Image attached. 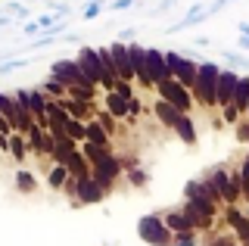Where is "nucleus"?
I'll return each instance as SVG.
<instances>
[{
    "label": "nucleus",
    "instance_id": "1",
    "mask_svg": "<svg viewBox=\"0 0 249 246\" xmlns=\"http://www.w3.org/2000/svg\"><path fill=\"white\" fill-rule=\"evenodd\" d=\"M218 72L221 66L218 63H196V78H193V88H190V97L193 103L199 106H215V81H218Z\"/></svg>",
    "mask_w": 249,
    "mask_h": 246
},
{
    "label": "nucleus",
    "instance_id": "2",
    "mask_svg": "<svg viewBox=\"0 0 249 246\" xmlns=\"http://www.w3.org/2000/svg\"><path fill=\"white\" fill-rule=\"evenodd\" d=\"M137 237L150 246H168L171 243V234L165 230L159 215H143V218L137 221Z\"/></svg>",
    "mask_w": 249,
    "mask_h": 246
},
{
    "label": "nucleus",
    "instance_id": "3",
    "mask_svg": "<svg viewBox=\"0 0 249 246\" xmlns=\"http://www.w3.org/2000/svg\"><path fill=\"white\" fill-rule=\"evenodd\" d=\"M156 90H159V100H165V103H171L178 112H190V106H193V97H190V90L181 88L175 78H165V81H159L156 84Z\"/></svg>",
    "mask_w": 249,
    "mask_h": 246
},
{
    "label": "nucleus",
    "instance_id": "4",
    "mask_svg": "<svg viewBox=\"0 0 249 246\" xmlns=\"http://www.w3.org/2000/svg\"><path fill=\"white\" fill-rule=\"evenodd\" d=\"M50 78H56L62 88H75V84L93 88V84L81 75V69L75 66V59H56V63H50Z\"/></svg>",
    "mask_w": 249,
    "mask_h": 246
},
{
    "label": "nucleus",
    "instance_id": "5",
    "mask_svg": "<svg viewBox=\"0 0 249 246\" xmlns=\"http://www.w3.org/2000/svg\"><path fill=\"white\" fill-rule=\"evenodd\" d=\"M119 175H122V165H119V159H115L112 153H106V156L100 159V162H93V165H90V178L97 181L103 190L112 187V181L119 178Z\"/></svg>",
    "mask_w": 249,
    "mask_h": 246
},
{
    "label": "nucleus",
    "instance_id": "6",
    "mask_svg": "<svg viewBox=\"0 0 249 246\" xmlns=\"http://www.w3.org/2000/svg\"><path fill=\"white\" fill-rule=\"evenodd\" d=\"M143 69H146V78L156 88L159 81L168 78V69H165V50L159 47H143Z\"/></svg>",
    "mask_w": 249,
    "mask_h": 246
},
{
    "label": "nucleus",
    "instance_id": "7",
    "mask_svg": "<svg viewBox=\"0 0 249 246\" xmlns=\"http://www.w3.org/2000/svg\"><path fill=\"white\" fill-rule=\"evenodd\" d=\"M75 206H90V203H103L106 190L100 187L97 181L90 178V175H84V178H75Z\"/></svg>",
    "mask_w": 249,
    "mask_h": 246
},
{
    "label": "nucleus",
    "instance_id": "8",
    "mask_svg": "<svg viewBox=\"0 0 249 246\" xmlns=\"http://www.w3.org/2000/svg\"><path fill=\"white\" fill-rule=\"evenodd\" d=\"M6 119H10V128L16 134H25L35 122H31V112H28V106L22 103V97H19V90H13L10 94V112H6Z\"/></svg>",
    "mask_w": 249,
    "mask_h": 246
},
{
    "label": "nucleus",
    "instance_id": "9",
    "mask_svg": "<svg viewBox=\"0 0 249 246\" xmlns=\"http://www.w3.org/2000/svg\"><path fill=\"white\" fill-rule=\"evenodd\" d=\"M237 78H240L237 69H221V72H218V81H215V106H221V109H224V106H231Z\"/></svg>",
    "mask_w": 249,
    "mask_h": 246
},
{
    "label": "nucleus",
    "instance_id": "10",
    "mask_svg": "<svg viewBox=\"0 0 249 246\" xmlns=\"http://www.w3.org/2000/svg\"><path fill=\"white\" fill-rule=\"evenodd\" d=\"M75 66L81 69V75L93 84V88L103 81V72H100V63H97V53H93V47H81V50H78Z\"/></svg>",
    "mask_w": 249,
    "mask_h": 246
},
{
    "label": "nucleus",
    "instance_id": "11",
    "mask_svg": "<svg viewBox=\"0 0 249 246\" xmlns=\"http://www.w3.org/2000/svg\"><path fill=\"white\" fill-rule=\"evenodd\" d=\"M159 218H162V225H165L168 234H187V230H193V221L187 218L181 209H171L165 215H159Z\"/></svg>",
    "mask_w": 249,
    "mask_h": 246
},
{
    "label": "nucleus",
    "instance_id": "12",
    "mask_svg": "<svg viewBox=\"0 0 249 246\" xmlns=\"http://www.w3.org/2000/svg\"><path fill=\"white\" fill-rule=\"evenodd\" d=\"M109 137L103 131V125H100L97 119H90V122H84V143H93V147H100V150H109Z\"/></svg>",
    "mask_w": 249,
    "mask_h": 246
},
{
    "label": "nucleus",
    "instance_id": "13",
    "mask_svg": "<svg viewBox=\"0 0 249 246\" xmlns=\"http://www.w3.org/2000/svg\"><path fill=\"white\" fill-rule=\"evenodd\" d=\"M56 103L62 106V112H66L69 119H78V122H84V119H93V106H90V103H81V100H69V97L56 100Z\"/></svg>",
    "mask_w": 249,
    "mask_h": 246
},
{
    "label": "nucleus",
    "instance_id": "14",
    "mask_svg": "<svg viewBox=\"0 0 249 246\" xmlns=\"http://www.w3.org/2000/svg\"><path fill=\"white\" fill-rule=\"evenodd\" d=\"M171 128H175V134L181 137V143H187V147H193V143H196V125H193V119L187 112L178 115V122Z\"/></svg>",
    "mask_w": 249,
    "mask_h": 246
},
{
    "label": "nucleus",
    "instance_id": "15",
    "mask_svg": "<svg viewBox=\"0 0 249 246\" xmlns=\"http://www.w3.org/2000/svg\"><path fill=\"white\" fill-rule=\"evenodd\" d=\"M66 172H69V178H84V175H90V165H88V159L81 156V150H75V153H69L66 156Z\"/></svg>",
    "mask_w": 249,
    "mask_h": 246
},
{
    "label": "nucleus",
    "instance_id": "16",
    "mask_svg": "<svg viewBox=\"0 0 249 246\" xmlns=\"http://www.w3.org/2000/svg\"><path fill=\"white\" fill-rule=\"evenodd\" d=\"M246 103H249V78H246V75H240L237 88H233V100H231V106L237 109L240 119H243V112H246Z\"/></svg>",
    "mask_w": 249,
    "mask_h": 246
},
{
    "label": "nucleus",
    "instance_id": "17",
    "mask_svg": "<svg viewBox=\"0 0 249 246\" xmlns=\"http://www.w3.org/2000/svg\"><path fill=\"white\" fill-rule=\"evenodd\" d=\"M106 112L112 119H128V100H122L115 90H106Z\"/></svg>",
    "mask_w": 249,
    "mask_h": 246
},
{
    "label": "nucleus",
    "instance_id": "18",
    "mask_svg": "<svg viewBox=\"0 0 249 246\" xmlns=\"http://www.w3.org/2000/svg\"><path fill=\"white\" fill-rule=\"evenodd\" d=\"M153 112H156V119H159L162 125H168V128L175 125V122H178V115H181V112H178V109H175V106H171V103H165V100H159Z\"/></svg>",
    "mask_w": 249,
    "mask_h": 246
},
{
    "label": "nucleus",
    "instance_id": "19",
    "mask_svg": "<svg viewBox=\"0 0 249 246\" xmlns=\"http://www.w3.org/2000/svg\"><path fill=\"white\" fill-rule=\"evenodd\" d=\"M10 153H13V159L16 162H25L28 159V147H25V134H10Z\"/></svg>",
    "mask_w": 249,
    "mask_h": 246
},
{
    "label": "nucleus",
    "instance_id": "20",
    "mask_svg": "<svg viewBox=\"0 0 249 246\" xmlns=\"http://www.w3.org/2000/svg\"><path fill=\"white\" fill-rule=\"evenodd\" d=\"M37 90H41V97H44V100H62V97H66V88H62L56 78H47Z\"/></svg>",
    "mask_w": 249,
    "mask_h": 246
},
{
    "label": "nucleus",
    "instance_id": "21",
    "mask_svg": "<svg viewBox=\"0 0 249 246\" xmlns=\"http://www.w3.org/2000/svg\"><path fill=\"white\" fill-rule=\"evenodd\" d=\"M35 187H37L35 175L25 172V168H19V172H16V190H19V193H35Z\"/></svg>",
    "mask_w": 249,
    "mask_h": 246
},
{
    "label": "nucleus",
    "instance_id": "22",
    "mask_svg": "<svg viewBox=\"0 0 249 246\" xmlns=\"http://www.w3.org/2000/svg\"><path fill=\"white\" fill-rule=\"evenodd\" d=\"M62 131H66L69 141H75V143H84V122H78V119H69L66 125H62Z\"/></svg>",
    "mask_w": 249,
    "mask_h": 246
},
{
    "label": "nucleus",
    "instance_id": "23",
    "mask_svg": "<svg viewBox=\"0 0 249 246\" xmlns=\"http://www.w3.org/2000/svg\"><path fill=\"white\" fill-rule=\"evenodd\" d=\"M66 181H69V172H66V165H53L50 172H47V184H50L53 190H56V187H62Z\"/></svg>",
    "mask_w": 249,
    "mask_h": 246
},
{
    "label": "nucleus",
    "instance_id": "24",
    "mask_svg": "<svg viewBox=\"0 0 249 246\" xmlns=\"http://www.w3.org/2000/svg\"><path fill=\"white\" fill-rule=\"evenodd\" d=\"M106 3H109V0H90V3H84V10H81V19H97L100 16V13H103L106 10Z\"/></svg>",
    "mask_w": 249,
    "mask_h": 246
},
{
    "label": "nucleus",
    "instance_id": "25",
    "mask_svg": "<svg viewBox=\"0 0 249 246\" xmlns=\"http://www.w3.org/2000/svg\"><path fill=\"white\" fill-rule=\"evenodd\" d=\"M44 3H47V13H53L59 19L72 16V3H62V0H44Z\"/></svg>",
    "mask_w": 249,
    "mask_h": 246
},
{
    "label": "nucleus",
    "instance_id": "26",
    "mask_svg": "<svg viewBox=\"0 0 249 246\" xmlns=\"http://www.w3.org/2000/svg\"><path fill=\"white\" fill-rule=\"evenodd\" d=\"M224 218H228V228H233V230H240L246 225V215L237 209V206H228V212H224Z\"/></svg>",
    "mask_w": 249,
    "mask_h": 246
},
{
    "label": "nucleus",
    "instance_id": "27",
    "mask_svg": "<svg viewBox=\"0 0 249 246\" xmlns=\"http://www.w3.org/2000/svg\"><path fill=\"white\" fill-rule=\"evenodd\" d=\"M106 153H109V150H100V147H93V143H81V156L88 159V165L100 162V159H103Z\"/></svg>",
    "mask_w": 249,
    "mask_h": 246
},
{
    "label": "nucleus",
    "instance_id": "28",
    "mask_svg": "<svg viewBox=\"0 0 249 246\" xmlns=\"http://www.w3.org/2000/svg\"><path fill=\"white\" fill-rule=\"evenodd\" d=\"M221 56H224L228 66H249V56H243V53H237V50H221Z\"/></svg>",
    "mask_w": 249,
    "mask_h": 246
},
{
    "label": "nucleus",
    "instance_id": "29",
    "mask_svg": "<svg viewBox=\"0 0 249 246\" xmlns=\"http://www.w3.org/2000/svg\"><path fill=\"white\" fill-rule=\"evenodd\" d=\"M128 181L134 184V187H143V184L150 181V175H146L143 168H128Z\"/></svg>",
    "mask_w": 249,
    "mask_h": 246
},
{
    "label": "nucleus",
    "instance_id": "30",
    "mask_svg": "<svg viewBox=\"0 0 249 246\" xmlns=\"http://www.w3.org/2000/svg\"><path fill=\"white\" fill-rule=\"evenodd\" d=\"M112 90H115V94H119L122 100H131V97H137V94H134V88H131L128 81H115V84H112Z\"/></svg>",
    "mask_w": 249,
    "mask_h": 246
},
{
    "label": "nucleus",
    "instance_id": "31",
    "mask_svg": "<svg viewBox=\"0 0 249 246\" xmlns=\"http://www.w3.org/2000/svg\"><path fill=\"white\" fill-rule=\"evenodd\" d=\"M59 22V16H53V13H44L41 19H37V28H41V32H47V28H53Z\"/></svg>",
    "mask_w": 249,
    "mask_h": 246
},
{
    "label": "nucleus",
    "instance_id": "32",
    "mask_svg": "<svg viewBox=\"0 0 249 246\" xmlns=\"http://www.w3.org/2000/svg\"><path fill=\"white\" fill-rule=\"evenodd\" d=\"M175 246H196L193 230H187V234H175Z\"/></svg>",
    "mask_w": 249,
    "mask_h": 246
},
{
    "label": "nucleus",
    "instance_id": "33",
    "mask_svg": "<svg viewBox=\"0 0 249 246\" xmlns=\"http://www.w3.org/2000/svg\"><path fill=\"white\" fill-rule=\"evenodd\" d=\"M237 141H240V143L249 141V119H240V122H237Z\"/></svg>",
    "mask_w": 249,
    "mask_h": 246
},
{
    "label": "nucleus",
    "instance_id": "34",
    "mask_svg": "<svg viewBox=\"0 0 249 246\" xmlns=\"http://www.w3.org/2000/svg\"><path fill=\"white\" fill-rule=\"evenodd\" d=\"M137 0H109L106 3V10H115V13H122V10H128V6H134Z\"/></svg>",
    "mask_w": 249,
    "mask_h": 246
},
{
    "label": "nucleus",
    "instance_id": "35",
    "mask_svg": "<svg viewBox=\"0 0 249 246\" xmlns=\"http://www.w3.org/2000/svg\"><path fill=\"white\" fill-rule=\"evenodd\" d=\"M22 66H28V59H16V63H0V75H10V72H16V69H22Z\"/></svg>",
    "mask_w": 249,
    "mask_h": 246
},
{
    "label": "nucleus",
    "instance_id": "36",
    "mask_svg": "<svg viewBox=\"0 0 249 246\" xmlns=\"http://www.w3.org/2000/svg\"><path fill=\"white\" fill-rule=\"evenodd\" d=\"M228 3H233V0H212V3L206 6V19H209V16H215L218 10H224V6H228Z\"/></svg>",
    "mask_w": 249,
    "mask_h": 246
},
{
    "label": "nucleus",
    "instance_id": "37",
    "mask_svg": "<svg viewBox=\"0 0 249 246\" xmlns=\"http://www.w3.org/2000/svg\"><path fill=\"white\" fill-rule=\"evenodd\" d=\"M3 13H16V16H28V6H22V3H6V6H3Z\"/></svg>",
    "mask_w": 249,
    "mask_h": 246
},
{
    "label": "nucleus",
    "instance_id": "38",
    "mask_svg": "<svg viewBox=\"0 0 249 246\" xmlns=\"http://www.w3.org/2000/svg\"><path fill=\"white\" fill-rule=\"evenodd\" d=\"M224 119H228V125H237V122H240V115H237V109H233V106H224Z\"/></svg>",
    "mask_w": 249,
    "mask_h": 246
},
{
    "label": "nucleus",
    "instance_id": "39",
    "mask_svg": "<svg viewBox=\"0 0 249 246\" xmlns=\"http://www.w3.org/2000/svg\"><path fill=\"white\" fill-rule=\"evenodd\" d=\"M233 234H237V240L243 243V246H249V221H246V225L240 228V230H233Z\"/></svg>",
    "mask_w": 249,
    "mask_h": 246
},
{
    "label": "nucleus",
    "instance_id": "40",
    "mask_svg": "<svg viewBox=\"0 0 249 246\" xmlns=\"http://www.w3.org/2000/svg\"><path fill=\"white\" fill-rule=\"evenodd\" d=\"M137 112H140V100H137V97H131V100H128V119H134Z\"/></svg>",
    "mask_w": 249,
    "mask_h": 246
},
{
    "label": "nucleus",
    "instance_id": "41",
    "mask_svg": "<svg viewBox=\"0 0 249 246\" xmlns=\"http://www.w3.org/2000/svg\"><path fill=\"white\" fill-rule=\"evenodd\" d=\"M134 37H137V32H134V28H124V32L119 35V41H122V44H131Z\"/></svg>",
    "mask_w": 249,
    "mask_h": 246
},
{
    "label": "nucleus",
    "instance_id": "42",
    "mask_svg": "<svg viewBox=\"0 0 249 246\" xmlns=\"http://www.w3.org/2000/svg\"><path fill=\"white\" fill-rule=\"evenodd\" d=\"M237 50L249 53V35H237Z\"/></svg>",
    "mask_w": 249,
    "mask_h": 246
},
{
    "label": "nucleus",
    "instance_id": "43",
    "mask_svg": "<svg viewBox=\"0 0 249 246\" xmlns=\"http://www.w3.org/2000/svg\"><path fill=\"white\" fill-rule=\"evenodd\" d=\"M22 32H25V35H41V28H37V22H25V28H22Z\"/></svg>",
    "mask_w": 249,
    "mask_h": 246
},
{
    "label": "nucleus",
    "instance_id": "44",
    "mask_svg": "<svg viewBox=\"0 0 249 246\" xmlns=\"http://www.w3.org/2000/svg\"><path fill=\"white\" fill-rule=\"evenodd\" d=\"M0 153H10V134H0Z\"/></svg>",
    "mask_w": 249,
    "mask_h": 246
},
{
    "label": "nucleus",
    "instance_id": "45",
    "mask_svg": "<svg viewBox=\"0 0 249 246\" xmlns=\"http://www.w3.org/2000/svg\"><path fill=\"white\" fill-rule=\"evenodd\" d=\"M209 246H233V240H231V237H218V240L209 243Z\"/></svg>",
    "mask_w": 249,
    "mask_h": 246
},
{
    "label": "nucleus",
    "instance_id": "46",
    "mask_svg": "<svg viewBox=\"0 0 249 246\" xmlns=\"http://www.w3.org/2000/svg\"><path fill=\"white\" fill-rule=\"evenodd\" d=\"M10 22H13V19L6 16V13H0V25H10Z\"/></svg>",
    "mask_w": 249,
    "mask_h": 246
},
{
    "label": "nucleus",
    "instance_id": "47",
    "mask_svg": "<svg viewBox=\"0 0 249 246\" xmlns=\"http://www.w3.org/2000/svg\"><path fill=\"white\" fill-rule=\"evenodd\" d=\"M240 35H249V22H240Z\"/></svg>",
    "mask_w": 249,
    "mask_h": 246
},
{
    "label": "nucleus",
    "instance_id": "48",
    "mask_svg": "<svg viewBox=\"0 0 249 246\" xmlns=\"http://www.w3.org/2000/svg\"><path fill=\"white\" fill-rule=\"evenodd\" d=\"M243 119H249V103H246V112H243Z\"/></svg>",
    "mask_w": 249,
    "mask_h": 246
}]
</instances>
